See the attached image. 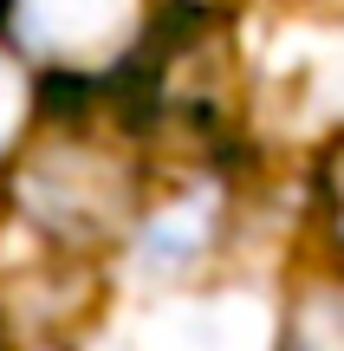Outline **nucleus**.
I'll return each instance as SVG.
<instances>
[{"label":"nucleus","instance_id":"nucleus-1","mask_svg":"<svg viewBox=\"0 0 344 351\" xmlns=\"http://www.w3.org/2000/svg\"><path fill=\"white\" fill-rule=\"evenodd\" d=\"M150 26V0H0V39L65 91L111 85Z\"/></svg>","mask_w":344,"mask_h":351},{"label":"nucleus","instance_id":"nucleus-2","mask_svg":"<svg viewBox=\"0 0 344 351\" xmlns=\"http://www.w3.org/2000/svg\"><path fill=\"white\" fill-rule=\"evenodd\" d=\"M13 202L33 215L46 234L65 241H104L130 221L137 202V169L124 150H111L104 137L65 130V137L39 143L20 169H13Z\"/></svg>","mask_w":344,"mask_h":351},{"label":"nucleus","instance_id":"nucleus-3","mask_svg":"<svg viewBox=\"0 0 344 351\" xmlns=\"http://www.w3.org/2000/svg\"><path fill=\"white\" fill-rule=\"evenodd\" d=\"M26 124H33V65L0 39V163L26 137Z\"/></svg>","mask_w":344,"mask_h":351},{"label":"nucleus","instance_id":"nucleus-4","mask_svg":"<svg viewBox=\"0 0 344 351\" xmlns=\"http://www.w3.org/2000/svg\"><path fill=\"white\" fill-rule=\"evenodd\" d=\"M325 208H332V234L344 241V150L332 156V169H325Z\"/></svg>","mask_w":344,"mask_h":351},{"label":"nucleus","instance_id":"nucleus-5","mask_svg":"<svg viewBox=\"0 0 344 351\" xmlns=\"http://www.w3.org/2000/svg\"><path fill=\"white\" fill-rule=\"evenodd\" d=\"M169 13H215V7H228V0H163Z\"/></svg>","mask_w":344,"mask_h":351},{"label":"nucleus","instance_id":"nucleus-6","mask_svg":"<svg viewBox=\"0 0 344 351\" xmlns=\"http://www.w3.org/2000/svg\"><path fill=\"white\" fill-rule=\"evenodd\" d=\"M26 351H59V345H26Z\"/></svg>","mask_w":344,"mask_h":351}]
</instances>
